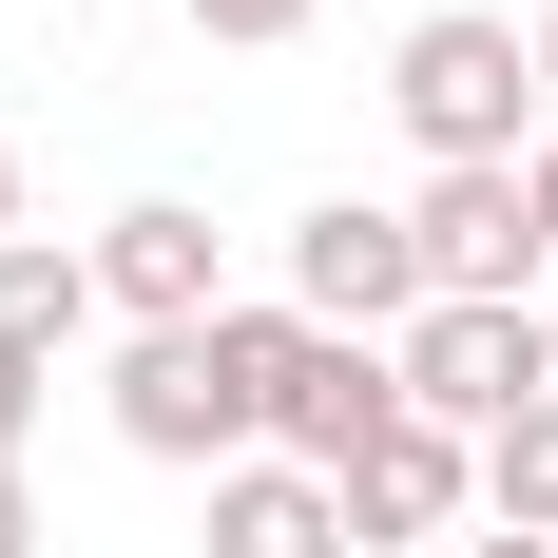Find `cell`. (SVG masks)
Listing matches in <instances>:
<instances>
[{
  "label": "cell",
  "mask_w": 558,
  "mask_h": 558,
  "mask_svg": "<svg viewBox=\"0 0 558 558\" xmlns=\"http://www.w3.org/2000/svg\"><path fill=\"white\" fill-rule=\"evenodd\" d=\"M289 347H308V308H213V328H135L116 347V444L135 462H270V386Z\"/></svg>",
  "instance_id": "6da1fadb"
},
{
  "label": "cell",
  "mask_w": 558,
  "mask_h": 558,
  "mask_svg": "<svg viewBox=\"0 0 558 558\" xmlns=\"http://www.w3.org/2000/svg\"><path fill=\"white\" fill-rule=\"evenodd\" d=\"M0 251H20V135H0Z\"/></svg>",
  "instance_id": "9a60e30c"
},
{
  "label": "cell",
  "mask_w": 558,
  "mask_h": 558,
  "mask_svg": "<svg viewBox=\"0 0 558 558\" xmlns=\"http://www.w3.org/2000/svg\"><path fill=\"white\" fill-rule=\"evenodd\" d=\"M0 558H39V482H20V462H0Z\"/></svg>",
  "instance_id": "5bb4252c"
},
{
  "label": "cell",
  "mask_w": 558,
  "mask_h": 558,
  "mask_svg": "<svg viewBox=\"0 0 558 558\" xmlns=\"http://www.w3.org/2000/svg\"><path fill=\"white\" fill-rule=\"evenodd\" d=\"M482 520L501 539H558V404H520L501 444H482Z\"/></svg>",
  "instance_id": "30bf717a"
},
{
  "label": "cell",
  "mask_w": 558,
  "mask_h": 558,
  "mask_svg": "<svg viewBox=\"0 0 558 558\" xmlns=\"http://www.w3.org/2000/svg\"><path fill=\"white\" fill-rule=\"evenodd\" d=\"M386 366H404V404H424L444 444H501L520 404H558V366H539V308H424Z\"/></svg>",
  "instance_id": "277c9868"
},
{
  "label": "cell",
  "mask_w": 558,
  "mask_h": 558,
  "mask_svg": "<svg viewBox=\"0 0 558 558\" xmlns=\"http://www.w3.org/2000/svg\"><path fill=\"white\" fill-rule=\"evenodd\" d=\"M213 558H347V482H308V462H231V482H213Z\"/></svg>",
  "instance_id": "ba28073f"
},
{
  "label": "cell",
  "mask_w": 558,
  "mask_h": 558,
  "mask_svg": "<svg viewBox=\"0 0 558 558\" xmlns=\"http://www.w3.org/2000/svg\"><path fill=\"white\" fill-rule=\"evenodd\" d=\"M520 213H539V270H558V135L520 155Z\"/></svg>",
  "instance_id": "7c38bea8"
},
{
  "label": "cell",
  "mask_w": 558,
  "mask_h": 558,
  "mask_svg": "<svg viewBox=\"0 0 558 558\" xmlns=\"http://www.w3.org/2000/svg\"><path fill=\"white\" fill-rule=\"evenodd\" d=\"M539 366H558V289H539Z\"/></svg>",
  "instance_id": "ac0fdd59"
},
{
  "label": "cell",
  "mask_w": 558,
  "mask_h": 558,
  "mask_svg": "<svg viewBox=\"0 0 558 558\" xmlns=\"http://www.w3.org/2000/svg\"><path fill=\"white\" fill-rule=\"evenodd\" d=\"M386 116L424 135V173H520L539 155V39L520 20H404Z\"/></svg>",
  "instance_id": "7a4b0ae2"
},
{
  "label": "cell",
  "mask_w": 558,
  "mask_h": 558,
  "mask_svg": "<svg viewBox=\"0 0 558 558\" xmlns=\"http://www.w3.org/2000/svg\"><path fill=\"white\" fill-rule=\"evenodd\" d=\"M97 308H135V328H213L231 289H213V213L193 193H135V213L97 231Z\"/></svg>",
  "instance_id": "52a82bcc"
},
{
  "label": "cell",
  "mask_w": 558,
  "mask_h": 558,
  "mask_svg": "<svg viewBox=\"0 0 558 558\" xmlns=\"http://www.w3.org/2000/svg\"><path fill=\"white\" fill-rule=\"evenodd\" d=\"M462 558H558V539H501V520H482V539H462Z\"/></svg>",
  "instance_id": "2e32d148"
},
{
  "label": "cell",
  "mask_w": 558,
  "mask_h": 558,
  "mask_svg": "<svg viewBox=\"0 0 558 558\" xmlns=\"http://www.w3.org/2000/svg\"><path fill=\"white\" fill-rule=\"evenodd\" d=\"M289 308H308V328H347V347H404L444 289H424V231H404V213L328 193V213H289Z\"/></svg>",
  "instance_id": "3957f363"
},
{
  "label": "cell",
  "mask_w": 558,
  "mask_h": 558,
  "mask_svg": "<svg viewBox=\"0 0 558 558\" xmlns=\"http://www.w3.org/2000/svg\"><path fill=\"white\" fill-rule=\"evenodd\" d=\"M77 328H97V251H58V231H20V251H0V366H58Z\"/></svg>",
  "instance_id": "9c48e42d"
},
{
  "label": "cell",
  "mask_w": 558,
  "mask_h": 558,
  "mask_svg": "<svg viewBox=\"0 0 558 558\" xmlns=\"http://www.w3.org/2000/svg\"><path fill=\"white\" fill-rule=\"evenodd\" d=\"M424 289L444 308H539V213H520V173H424Z\"/></svg>",
  "instance_id": "5b68a950"
},
{
  "label": "cell",
  "mask_w": 558,
  "mask_h": 558,
  "mask_svg": "<svg viewBox=\"0 0 558 558\" xmlns=\"http://www.w3.org/2000/svg\"><path fill=\"white\" fill-rule=\"evenodd\" d=\"M462 501H482V444H444V424H424V404H404L386 444L347 462V558H404V539H444Z\"/></svg>",
  "instance_id": "8992f818"
},
{
  "label": "cell",
  "mask_w": 558,
  "mask_h": 558,
  "mask_svg": "<svg viewBox=\"0 0 558 558\" xmlns=\"http://www.w3.org/2000/svg\"><path fill=\"white\" fill-rule=\"evenodd\" d=\"M539 116H558V20H539Z\"/></svg>",
  "instance_id": "e0dca14e"
},
{
  "label": "cell",
  "mask_w": 558,
  "mask_h": 558,
  "mask_svg": "<svg viewBox=\"0 0 558 558\" xmlns=\"http://www.w3.org/2000/svg\"><path fill=\"white\" fill-rule=\"evenodd\" d=\"M20 444H39V366H0V462H20Z\"/></svg>",
  "instance_id": "4fadbf2b"
},
{
  "label": "cell",
  "mask_w": 558,
  "mask_h": 558,
  "mask_svg": "<svg viewBox=\"0 0 558 558\" xmlns=\"http://www.w3.org/2000/svg\"><path fill=\"white\" fill-rule=\"evenodd\" d=\"M328 0H193V39H308Z\"/></svg>",
  "instance_id": "8fae6325"
}]
</instances>
